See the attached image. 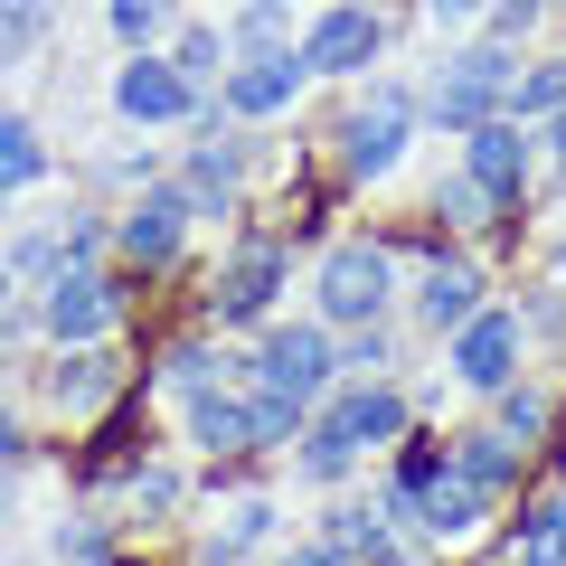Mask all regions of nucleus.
Listing matches in <instances>:
<instances>
[{
    "label": "nucleus",
    "instance_id": "20",
    "mask_svg": "<svg viewBox=\"0 0 566 566\" xmlns=\"http://www.w3.org/2000/svg\"><path fill=\"white\" fill-rule=\"evenodd\" d=\"M557 104H566V57L528 66V76L510 85V123H520V114H557Z\"/></svg>",
    "mask_w": 566,
    "mask_h": 566
},
{
    "label": "nucleus",
    "instance_id": "28",
    "mask_svg": "<svg viewBox=\"0 0 566 566\" xmlns=\"http://www.w3.org/2000/svg\"><path fill=\"white\" fill-rule=\"evenodd\" d=\"M283 566H340V557H331V547H303V557H283Z\"/></svg>",
    "mask_w": 566,
    "mask_h": 566
},
{
    "label": "nucleus",
    "instance_id": "17",
    "mask_svg": "<svg viewBox=\"0 0 566 566\" xmlns=\"http://www.w3.org/2000/svg\"><path fill=\"white\" fill-rule=\"evenodd\" d=\"M520 566H566V501H538L520 528Z\"/></svg>",
    "mask_w": 566,
    "mask_h": 566
},
{
    "label": "nucleus",
    "instance_id": "6",
    "mask_svg": "<svg viewBox=\"0 0 566 566\" xmlns=\"http://www.w3.org/2000/svg\"><path fill=\"white\" fill-rule=\"evenodd\" d=\"M387 303V245H340L322 264V312L331 322H378Z\"/></svg>",
    "mask_w": 566,
    "mask_h": 566
},
{
    "label": "nucleus",
    "instance_id": "3",
    "mask_svg": "<svg viewBox=\"0 0 566 566\" xmlns=\"http://www.w3.org/2000/svg\"><path fill=\"white\" fill-rule=\"evenodd\" d=\"M331 387V340L322 331H274V340L255 349V397H274V406H312Z\"/></svg>",
    "mask_w": 566,
    "mask_h": 566
},
{
    "label": "nucleus",
    "instance_id": "14",
    "mask_svg": "<svg viewBox=\"0 0 566 566\" xmlns=\"http://www.w3.org/2000/svg\"><path fill=\"white\" fill-rule=\"evenodd\" d=\"M472 312H482V274L472 264H424V331H463Z\"/></svg>",
    "mask_w": 566,
    "mask_h": 566
},
{
    "label": "nucleus",
    "instance_id": "27",
    "mask_svg": "<svg viewBox=\"0 0 566 566\" xmlns=\"http://www.w3.org/2000/svg\"><path fill=\"white\" fill-rule=\"evenodd\" d=\"M10 463H20V424L0 416V472H10Z\"/></svg>",
    "mask_w": 566,
    "mask_h": 566
},
{
    "label": "nucleus",
    "instance_id": "4",
    "mask_svg": "<svg viewBox=\"0 0 566 566\" xmlns=\"http://www.w3.org/2000/svg\"><path fill=\"white\" fill-rule=\"evenodd\" d=\"M406 123H416V104L406 95H368L359 114L340 123V161H349V180H378L387 161L406 151Z\"/></svg>",
    "mask_w": 566,
    "mask_h": 566
},
{
    "label": "nucleus",
    "instance_id": "21",
    "mask_svg": "<svg viewBox=\"0 0 566 566\" xmlns=\"http://www.w3.org/2000/svg\"><path fill=\"white\" fill-rule=\"evenodd\" d=\"M293 424H303V406H274V397H255V406H245V434H255V444H283Z\"/></svg>",
    "mask_w": 566,
    "mask_h": 566
},
{
    "label": "nucleus",
    "instance_id": "9",
    "mask_svg": "<svg viewBox=\"0 0 566 566\" xmlns=\"http://www.w3.org/2000/svg\"><path fill=\"white\" fill-rule=\"evenodd\" d=\"M510 359H520V322H510V312H472L463 340H453V368H463L472 387H510Z\"/></svg>",
    "mask_w": 566,
    "mask_h": 566
},
{
    "label": "nucleus",
    "instance_id": "19",
    "mask_svg": "<svg viewBox=\"0 0 566 566\" xmlns=\"http://www.w3.org/2000/svg\"><path fill=\"white\" fill-rule=\"evenodd\" d=\"M189 434H199L208 453H237V444H255V434H245V406H218V397H199V406H189Z\"/></svg>",
    "mask_w": 566,
    "mask_h": 566
},
{
    "label": "nucleus",
    "instance_id": "16",
    "mask_svg": "<svg viewBox=\"0 0 566 566\" xmlns=\"http://www.w3.org/2000/svg\"><path fill=\"white\" fill-rule=\"evenodd\" d=\"M39 170H48V142L29 133L20 114H0V189H29Z\"/></svg>",
    "mask_w": 566,
    "mask_h": 566
},
{
    "label": "nucleus",
    "instance_id": "2",
    "mask_svg": "<svg viewBox=\"0 0 566 566\" xmlns=\"http://www.w3.org/2000/svg\"><path fill=\"white\" fill-rule=\"evenodd\" d=\"M510 57L501 48H463V57L434 76V123H453V133H472V123H491V114H510Z\"/></svg>",
    "mask_w": 566,
    "mask_h": 566
},
{
    "label": "nucleus",
    "instance_id": "18",
    "mask_svg": "<svg viewBox=\"0 0 566 566\" xmlns=\"http://www.w3.org/2000/svg\"><path fill=\"white\" fill-rule=\"evenodd\" d=\"M331 538H340V547H359V557H378V566H406V547L378 528V510H331Z\"/></svg>",
    "mask_w": 566,
    "mask_h": 566
},
{
    "label": "nucleus",
    "instance_id": "13",
    "mask_svg": "<svg viewBox=\"0 0 566 566\" xmlns=\"http://www.w3.org/2000/svg\"><path fill=\"white\" fill-rule=\"evenodd\" d=\"M274 283H283V245H274V237H255L237 264H227V283H218V312H227V322H255V312L274 303Z\"/></svg>",
    "mask_w": 566,
    "mask_h": 566
},
{
    "label": "nucleus",
    "instance_id": "5",
    "mask_svg": "<svg viewBox=\"0 0 566 566\" xmlns=\"http://www.w3.org/2000/svg\"><path fill=\"white\" fill-rule=\"evenodd\" d=\"M114 312H123V283H114V274H85V264H66V274L48 283V340H95Z\"/></svg>",
    "mask_w": 566,
    "mask_h": 566
},
{
    "label": "nucleus",
    "instance_id": "22",
    "mask_svg": "<svg viewBox=\"0 0 566 566\" xmlns=\"http://www.w3.org/2000/svg\"><path fill=\"white\" fill-rule=\"evenodd\" d=\"M218 57H227V39H218V29H189V39H180V76H189V85H199V76H218Z\"/></svg>",
    "mask_w": 566,
    "mask_h": 566
},
{
    "label": "nucleus",
    "instance_id": "26",
    "mask_svg": "<svg viewBox=\"0 0 566 566\" xmlns=\"http://www.w3.org/2000/svg\"><path fill=\"white\" fill-rule=\"evenodd\" d=\"M95 387H104V368H95V359H76V368L57 378V397H95Z\"/></svg>",
    "mask_w": 566,
    "mask_h": 566
},
{
    "label": "nucleus",
    "instance_id": "11",
    "mask_svg": "<svg viewBox=\"0 0 566 566\" xmlns=\"http://www.w3.org/2000/svg\"><path fill=\"white\" fill-rule=\"evenodd\" d=\"M180 227H189V189H151V199L123 218V255H133V264L180 255Z\"/></svg>",
    "mask_w": 566,
    "mask_h": 566
},
{
    "label": "nucleus",
    "instance_id": "15",
    "mask_svg": "<svg viewBox=\"0 0 566 566\" xmlns=\"http://www.w3.org/2000/svg\"><path fill=\"white\" fill-rule=\"evenodd\" d=\"M453 472H472L482 491H501L510 472H520V434H501V424H482V434H463V453H453Z\"/></svg>",
    "mask_w": 566,
    "mask_h": 566
},
{
    "label": "nucleus",
    "instance_id": "23",
    "mask_svg": "<svg viewBox=\"0 0 566 566\" xmlns=\"http://www.w3.org/2000/svg\"><path fill=\"white\" fill-rule=\"evenodd\" d=\"M114 29H123V39H151V29H161V0H114Z\"/></svg>",
    "mask_w": 566,
    "mask_h": 566
},
{
    "label": "nucleus",
    "instance_id": "24",
    "mask_svg": "<svg viewBox=\"0 0 566 566\" xmlns=\"http://www.w3.org/2000/svg\"><path fill=\"white\" fill-rule=\"evenodd\" d=\"M245 39H255V48H283V10H274V0H255V10H245Z\"/></svg>",
    "mask_w": 566,
    "mask_h": 566
},
{
    "label": "nucleus",
    "instance_id": "30",
    "mask_svg": "<svg viewBox=\"0 0 566 566\" xmlns=\"http://www.w3.org/2000/svg\"><path fill=\"white\" fill-rule=\"evenodd\" d=\"M557 161H566V104H557Z\"/></svg>",
    "mask_w": 566,
    "mask_h": 566
},
{
    "label": "nucleus",
    "instance_id": "29",
    "mask_svg": "<svg viewBox=\"0 0 566 566\" xmlns=\"http://www.w3.org/2000/svg\"><path fill=\"white\" fill-rule=\"evenodd\" d=\"M434 10H444V20H472V10H482V0H434Z\"/></svg>",
    "mask_w": 566,
    "mask_h": 566
},
{
    "label": "nucleus",
    "instance_id": "1",
    "mask_svg": "<svg viewBox=\"0 0 566 566\" xmlns=\"http://www.w3.org/2000/svg\"><path fill=\"white\" fill-rule=\"evenodd\" d=\"M387 434H406V397H387V387H349V397L322 416V434L303 444V463L331 482V472H340L359 444H387Z\"/></svg>",
    "mask_w": 566,
    "mask_h": 566
},
{
    "label": "nucleus",
    "instance_id": "8",
    "mask_svg": "<svg viewBox=\"0 0 566 566\" xmlns=\"http://www.w3.org/2000/svg\"><path fill=\"white\" fill-rule=\"evenodd\" d=\"M114 104H123L133 123H180V114H189V76H180L170 57H133V66L114 76Z\"/></svg>",
    "mask_w": 566,
    "mask_h": 566
},
{
    "label": "nucleus",
    "instance_id": "7",
    "mask_svg": "<svg viewBox=\"0 0 566 566\" xmlns=\"http://www.w3.org/2000/svg\"><path fill=\"white\" fill-rule=\"evenodd\" d=\"M463 180H482L491 199H520V180H528V142H520V123H510V114H491V123H472V151H463Z\"/></svg>",
    "mask_w": 566,
    "mask_h": 566
},
{
    "label": "nucleus",
    "instance_id": "25",
    "mask_svg": "<svg viewBox=\"0 0 566 566\" xmlns=\"http://www.w3.org/2000/svg\"><path fill=\"white\" fill-rule=\"evenodd\" d=\"M538 424H547V406H538V397H510V416H501V434H520V444H528V434H538Z\"/></svg>",
    "mask_w": 566,
    "mask_h": 566
},
{
    "label": "nucleus",
    "instance_id": "10",
    "mask_svg": "<svg viewBox=\"0 0 566 566\" xmlns=\"http://www.w3.org/2000/svg\"><path fill=\"white\" fill-rule=\"evenodd\" d=\"M368 57H378V20H368V10H331L303 39V66H322V76H359Z\"/></svg>",
    "mask_w": 566,
    "mask_h": 566
},
{
    "label": "nucleus",
    "instance_id": "12",
    "mask_svg": "<svg viewBox=\"0 0 566 566\" xmlns=\"http://www.w3.org/2000/svg\"><path fill=\"white\" fill-rule=\"evenodd\" d=\"M293 95H303V57H283V48H264V57H245L227 76V104L237 114H283Z\"/></svg>",
    "mask_w": 566,
    "mask_h": 566
},
{
    "label": "nucleus",
    "instance_id": "31",
    "mask_svg": "<svg viewBox=\"0 0 566 566\" xmlns=\"http://www.w3.org/2000/svg\"><path fill=\"white\" fill-rule=\"evenodd\" d=\"M0 303H10V274H0Z\"/></svg>",
    "mask_w": 566,
    "mask_h": 566
}]
</instances>
